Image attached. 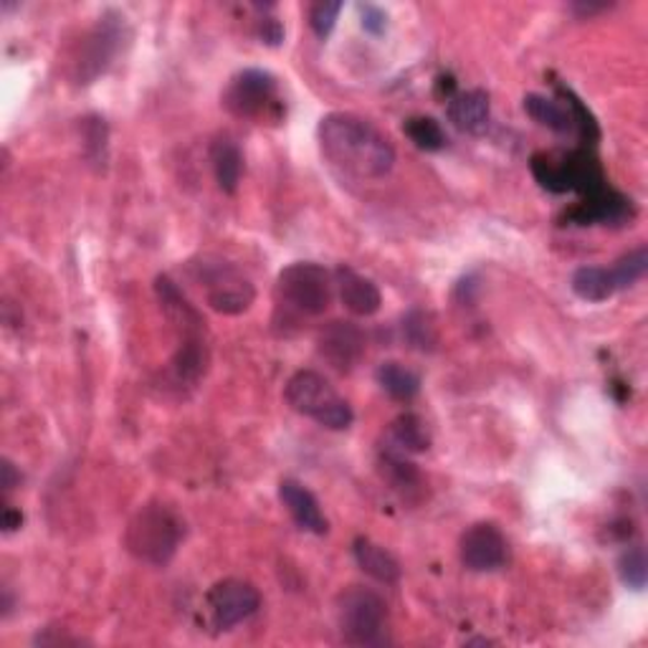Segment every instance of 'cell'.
I'll return each mask as SVG.
<instances>
[{"mask_svg": "<svg viewBox=\"0 0 648 648\" xmlns=\"http://www.w3.org/2000/svg\"><path fill=\"white\" fill-rule=\"evenodd\" d=\"M646 271H648L646 246H638V248H634V252H628L626 256H621V259L611 267L615 292L634 286L636 281H641L646 277Z\"/></svg>", "mask_w": 648, "mask_h": 648, "instance_id": "4316f807", "label": "cell"}, {"mask_svg": "<svg viewBox=\"0 0 648 648\" xmlns=\"http://www.w3.org/2000/svg\"><path fill=\"white\" fill-rule=\"evenodd\" d=\"M619 575L631 590H644L648 580V562L644 548H631L619 560Z\"/></svg>", "mask_w": 648, "mask_h": 648, "instance_id": "f1b7e54d", "label": "cell"}, {"mask_svg": "<svg viewBox=\"0 0 648 648\" xmlns=\"http://www.w3.org/2000/svg\"><path fill=\"white\" fill-rule=\"evenodd\" d=\"M353 555L363 573L370 575L372 580L382 585H395L401 580V562L395 560L393 552L386 550L378 542L368 540V537H357L353 542Z\"/></svg>", "mask_w": 648, "mask_h": 648, "instance_id": "e0dca14e", "label": "cell"}, {"mask_svg": "<svg viewBox=\"0 0 648 648\" xmlns=\"http://www.w3.org/2000/svg\"><path fill=\"white\" fill-rule=\"evenodd\" d=\"M403 338L413 350L433 353L436 345H439V330H436L433 317L424 309H411L403 317Z\"/></svg>", "mask_w": 648, "mask_h": 648, "instance_id": "cb8c5ba5", "label": "cell"}, {"mask_svg": "<svg viewBox=\"0 0 648 648\" xmlns=\"http://www.w3.org/2000/svg\"><path fill=\"white\" fill-rule=\"evenodd\" d=\"M634 216L631 210V200L626 195L611 191V187H603V191L585 198L580 206L573 208L567 213L570 221L588 225V223H621L626 218Z\"/></svg>", "mask_w": 648, "mask_h": 648, "instance_id": "2e32d148", "label": "cell"}, {"mask_svg": "<svg viewBox=\"0 0 648 648\" xmlns=\"http://www.w3.org/2000/svg\"><path fill=\"white\" fill-rule=\"evenodd\" d=\"M277 289L286 307H292L304 317H319L330 309L334 281L330 271L319 267V264L296 261L281 269Z\"/></svg>", "mask_w": 648, "mask_h": 648, "instance_id": "8992f818", "label": "cell"}, {"mask_svg": "<svg viewBox=\"0 0 648 648\" xmlns=\"http://www.w3.org/2000/svg\"><path fill=\"white\" fill-rule=\"evenodd\" d=\"M82 139H84V158L89 160V166L97 170H105L109 160V127L107 122L97 114L84 117L82 122Z\"/></svg>", "mask_w": 648, "mask_h": 648, "instance_id": "603a6c76", "label": "cell"}, {"mask_svg": "<svg viewBox=\"0 0 648 648\" xmlns=\"http://www.w3.org/2000/svg\"><path fill=\"white\" fill-rule=\"evenodd\" d=\"M117 21V15H105L97 23V28L84 38L80 61H76V80L80 84H91L99 74L107 72V66L112 64L117 49H120L122 26Z\"/></svg>", "mask_w": 648, "mask_h": 648, "instance_id": "8fae6325", "label": "cell"}, {"mask_svg": "<svg viewBox=\"0 0 648 648\" xmlns=\"http://www.w3.org/2000/svg\"><path fill=\"white\" fill-rule=\"evenodd\" d=\"M223 107L241 120H261L279 109L277 76L264 69H244L223 91Z\"/></svg>", "mask_w": 648, "mask_h": 648, "instance_id": "52a82bcc", "label": "cell"}, {"mask_svg": "<svg viewBox=\"0 0 648 648\" xmlns=\"http://www.w3.org/2000/svg\"><path fill=\"white\" fill-rule=\"evenodd\" d=\"M342 11L340 0H322V3H315L309 11V26L319 38H327L332 34L334 23H338V15Z\"/></svg>", "mask_w": 648, "mask_h": 648, "instance_id": "f546056e", "label": "cell"}, {"mask_svg": "<svg viewBox=\"0 0 648 648\" xmlns=\"http://www.w3.org/2000/svg\"><path fill=\"white\" fill-rule=\"evenodd\" d=\"M261 608V596L252 583L239 580V577H225L218 580L208 590V611L213 619L216 628L229 631L239 623L252 619Z\"/></svg>", "mask_w": 648, "mask_h": 648, "instance_id": "ba28073f", "label": "cell"}, {"mask_svg": "<svg viewBox=\"0 0 648 648\" xmlns=\"http://www.w3.org/2000/svg\"><path fill=\"white\" fill-rule=\"evenodd\" d=\"M462 562L472 573H494L510 558V545L502 529L491 522H479L468 527L462 537Z\"/></svg>", "mask_w": 648, "mask_h": 648, "instance_id": "30bf717a", "label": "cell"}, {"mask_svg": "<svg viewBox=\"0 0 648 648\" xmlns=\"http://www.w3.org/2000/svg\"><path fill=\"white\" fill-rule=\"evenodd\" d=\"M322 155L342 173L360 181H380L395 166L390 139L372 122L350 112H332L317 127Z\"/></svg>", "mask_w": 648, "mask_h": 648, "instance_id": "6da1fadb", "label": "cell"}, {"mask_svg": "<svg viewBox=\"0 0 648 648\" xmlns=\"http://www.w3.org/2000/svg\"><path fill=\"white\" fill-rule=\"evenodd\" d=\"M210 162H213L216 183L223 193L233 195L239 191L241 175H244V155L231 137H218L210 145Z\"/></svg>", "mask_w": 648, "mask_h": 648, "instance_id": "d6986e66", "label": "cell"}, {"mask_svg": "<svg viewBox=\"0 0 648 648\" xmlns=\"http://www.w3.org/2000/svg\"><path fill=\"white\" fill-rule=\"evenodd\" d=\"M155 294L162 304V311H166L170 322L178 327L183 340H203V332H206V322H203L200 311L193 307L191 302L185 299V294L178 289V284L170 277H158L155 279Z\"/></svg>", "mask_w": 648, "mask_h": 648, "instance_id": "7c38bea8", "label": "cell"}, {"mask_svg": "<svg viewBox=\"0 0 648 648\" xmlns=\"http://www.w3.org/2000/svg\"><path fill=\"white\" fill-rule=\"evenodd\" d=\"M319 357L338 372H350L365 355V334L350 319H334L325 325L317 338Z\"/></svg>", "mask_w": 648, "mask_h": 648, "instance_id": "9c48e42d", "label": "cell"}, {"mask_svg": "<svg viewBox=\"0 0 648 648\" xmlns=\"http://www.w3.org/2000/svg\"><path fill=\"white\" fill-rule=\"evenodd\" d=\"M259 38L269 46H279L281 41H284V26H281L277 19H261Z\"/></svg>", "mask_w": 648, "mask_h": 648, "instance_id": "1f68e13d", "label": "cell"}, {"mask_svg": "<svg viewBox=\"0 0 648 648\" xmlns=\"http://www.w3.org/2000/svg\"><path fill=\"white\" fill-rule=\"evenodd\" d=\"M447 114L449 122L454 124L459 132H464V135H484L491 120L489 94L481 89L451 94Z\"/></svg>", "mask_w": 648, "mask_h": 648, "instance_id": "9a60e30c", "label": "cell"}, {"mask_svg": "<svg viewBox=\"0 0 648 648\" xmlns=\"http://www.w3.org/2000/svg\"><path fill=\"white\" fill-rule=\"evenodd\" d=\"M388 449L401 451V454H424L431 449V431L426 420L416 413H403L388 428Z\"/></svg>", "mask_w": 648, "mask_h": 648, "instance_id": "ac0fdd59", "label": "cell"}, {"mask_svg": "<svg viewBox=\"0 0 648 648\" xmlns=\"http://www.w3.org/2000/svg\"><path fill=\"white\" fill-rule=\"evenodd\" d=\"M0 472H3V491H11L15 484L21 481V474L15 472V466L8 462V459H3V466H0Z\"/></svg>", "mask_w": 648, "mask_h": 648, "instance_id": "836d02e7", "label": "cell"}, {"mask_svg": "<svg viewBox=\"0 0 648 648\" xmlns=\"http://www.w3.org/2000/svg\"><path fill=\"white\" fill-rule=\"evenodd\" d=\"M570 286L585 302H606L615 294L611 269L606 267H580L570 279Z\"/></svg>", "mask_w": 648, "mask_h": 648, "instance_id": "7402d4cb", "label": "cell"}, {"mask_svg": "<svg viewBox=\"0 0 648 648\" xmlns=\"http://www.w3.org/2000/svg\"><path fill=\"white\" fill-rule=\"evenodd\" d=\"M185 537V522L166 504L139 506L130 519L124 545L139 562L152 567H166L175 558Z\"/></svg>", "mask_w": 648, "mask_h": 648, "instance_id": "7a4b0ae2", "label": "cell"}, {"mask_svg": "<svg viewBox=\"0 0 648 648\" xmlns=\"http://www.w3.org/2000/svg\"><path fill=\"white\" fill-rule=\"evenodd\" d=\"M403 132L418 150L439 152L447 147V132L433 117H411V120H405Z\"/></svg>", "mask_w": 648, "mask_h": 648, "instance_id": "d4e9b609", "label": "cell"}, {"mask_svg": "<svg viewBox=\"0 0 648 648\" xmlns=\"http://www.w3.org/2000/svg\"><path fill=\"white\" fill-rule=\"evenodd\" d=\"M284 398L299 416H307L330 431H345L355 420L345 398L330 386L325 375L315 370L294 372L284 388Z\"/></svg>", "mask_w": 648, "mask_h": 648, "instance_id": "3957f363", "label": "cell"}, {"mask_svg": "<svg viewBox=\"0 0 648 648\" xmlns=\"http://www.w3.org/2000/svg\"><path fill=\"white\" fill-rule=\"evenodd\" d=\"M23 525V514L13 506H5L3 510V533H15Z\"/></svg>", "mask_w": 648, "mask_h": 648, "instance_id": "d6a6232c", "label": "cell"}, {"mask_svg": "<svg viewBox=\"0 0 648 648\" xmlns=\"http://www.w3.org/2000/svg\"><path fill=\"white\" fill-rule=\"evenodd\" d=\"M334 286L340 292V302L350 315L372 317L382 307V294L372 279L357 274L355 269L340 267L334 271Z\"/></svg>", "mask_w": 648, "mask_h": 648, "instance_id": "4fadbf2b", "label": "cell"}, {"mask_svg": "<svg viewBox=\"0 0 648 648\" xmlns=\"http://www.w3.org/2000/svg\"><path fill=\"white\" fill-rule=\"evenodd\" d=\"M375 378H378V386L386 390L393 401L408 403L420 393V375L416 370L405 368L403 363H382L378 372H375Z\"/></svg>", "mask_w": 648, "mask_h": 648, "instance_id": "ffe728a7", "label": "cell"}, {"mask_svg": "<svg viewBox=\"0 0 648 648\" xmlns=\"http://www.w3.org/2000/svg\"><path fill=\"white\" fill-rule=\"evenodd\" d=\"M533 173L537 178V183L542 187H548L550 193H567V175H565V162L555 160L552 155H535L533 158Z\"/></svg>", "mask_w": 648, "mask_h": 648, "instance_id": "83f0119b", "label": "cell"}, {"mask_svg": "<svg viewBox=\"0 0 648 648\" xmlns=\"http://www.w3.org/2000/svg\"><path fill=\"white\" fill-rule=\"evenodd\" d=\"M382 472H386L388 481L393 484V489L411 491L420 484L416 464L408 462V454H401L395 449H386V454H382Z\"/></svg>", "mask_w": 648, "mask_h": 648, "instance_id": "484cf974", "label": "cell"}, {"mask_svg": "<svg viewBox=\"0 0 648 648\" xmlns=\"http://www.w3.org/2000/svg\"><path fill=\"white\" fill-rule=\"evenodd\" d=\"M338 621L342 638L350 646L388 644V606L370 588L353 585L342 590L338 598Z\"/></svg>", "mask_w": 648, "mask_h": 648, "instance_id": "5b68a950", "label": "cell"}, {"mask_svg": "<svg viewBox=\"0 0 648 648\" xmlns=\"http://www.w3.org/2000/svg\"><path fill=\"white\" fill-rule=\"evenodd\" d=\"M360 15H363V28L368 30L372 36H380L386 34L388 28V15L386 11H380L378 5H360Z\"/></svg>", "mask_w": 648, "mask_h": 648, "instance_id": "4dcf8cb0", "label": "cell"}, {"mask_svg": "<svg viewBox=\"0 0 648 648\" xmlns=\"http://www.w3.org/2000/svg\"><path fill=\"white\" fill-rule=\"evenodd\" d=\"M279 499L286 506V512L292 514L296 527H302L304 533L325 535L327 533V517L319 506L317 497L304 487V484L294 479H284L279 484Z\"/></svg>", "mask_w": 648, "mask_h": 648, "instance_id": "5bb4252c", "label": "cell"}, {"mask_svg": "<svg viewBox=\"0 0 648 648\" xmlns=\"http://www.w3.org/2000/svg\"><path fill=\"white\" fill-rule=\"evenodd\" d=\"M193 277L203 286L208 307L218 311V315L236 317L252 309L256 299L252 279L225 259L203 256L198 264H193Z\"/></svg>", "mask_w": 648, "mask_h": 648, "instance_id": "277c9868", "label": "cell"}, {"mask_svg": "<svg viewBox=\"0 0 648 648\" xmlns=\"http://www.w3.org/2000/svg\"><path fill=\"white\" fill-rule=\"evenodd\" d=\"M525 112L533 117L535 122H540L542 127L558 132V135H570V132H575L573 117H570L567 107L560 105L558 99L542 97V94H527Z\"/></svg>", "mask_w": 648, "mask_h": 648, "instance_id": "44dd1931", "label": "cell"}]
</instances>
